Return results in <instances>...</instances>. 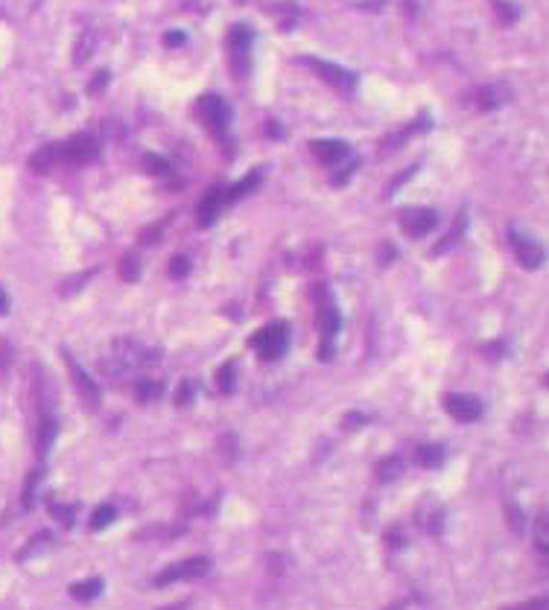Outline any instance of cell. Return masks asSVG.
<instances>
[{
  "mask_svg": "<svg viewBox=\"0 0 549 610\" xmlns=\"http://www.w3.org/2000/svg\"><path fill=\"white\" fill-rule=\"evenodd\" d=\"M161 353L146 348L144 342H135V339H115L108 345V353L100 359V368L105 377H126L137 371V368H146L158 359Z\"/></svg>",
  "mask_w": 549,
  "mask_h": 610,
  "instance_id": "1",
  "label": "cell"
},
{
  "mask_svg": "<svg viewBox=\"0 0 549 610\" xmlns=\"http://www.w3.org/2000/svg\"><path fill=\"white\" fill-rule=\"evenodd\" d=\"M287 345H289V328L284 321H275V324H266L263 330H257L251 336V348H255L263 359H278L287 353Z\"/></svg>",
  "mask_w": 549,
  "mask_h": 610,
  "instance_id": "2",
  "label": "cell"
},
{
  "mask_svg": "<svg viewBox=\"0 0 549 610\" xmlns=\"http://www.w3.org/2000/svg\"><path fill=\"white\" fill-rule=\"evenodd\" d=\"M310 70H316V76L319 79H325L330 88H336L339 94H350L357 88V76L350 74V70H345V67H339V65H333V62H325V59H313V56H304L301 59Z\"/></svg>",
  "mask_w": 549,
  "mask_h": 610,
  "instance_id": "3",
  "label": "cell"
},
{
  "mask_svg": "<svg viewBox=\"0 0 549 610\" xmlns=\"http://www.w3.org/2000/svg\"><path fill=\"white\" fill-rule=\"evenodd\" d=\"M210 570V561L208 558H187V561H178L173 566L155 578V587H167V584H176V581H190V578H202L205 573Z\"/></svg>",
  "mask_w": 549,
  "mask_h": 610,
  "instance_id": "4",
  "label": "cell"
},
{
  "mask_svg": "<svg viewBox=\"0 0 549 610\" xmlns=\"http://www.w3.org/2000/svg\"><path fill=\"white\" fill-rule=\"evenodd\" d=\"M444 409H447V415H450V418H456L459 423H473V421H480L482 412H485L480 397H473V394H459V391H453V394H447V397H444Z\"/></svg>",
  "mask_w": 549,
  "mask_h": 610,
  "instance_id": "5",
  "label": "cell"
},
{
  "mask_svg": "<svg viewBox=\"0 0 549 610\" xmlns=\"http://www.w3.org/2000/svg\"><path fill=\"white\" fill-rule=\"evenodd\" d=\"M435 225H439V214L430 210V207H412V210H403L400 214V228H403L406 237H412V239L427 237Z\"/></svg>",
  "mask_w": 549,
  "mask_h": 610,
  "instance_id": "6",
  "label": "cell"
},
{
  "mask_svg": "<svg viewBox=\"0 0 549 610\" xmlns=\"http://www.w3.org/2000/svg\"><path fill=\"white\" fill-rule=\"evenodd\" d=\"M199 108H202L205 123L217 132V137H225V129H228V120H231V108L225 105V99L217 94H208L199 99Z\"/></svg>",
  "mask_w": 549,
  "mask_h": 610,
  "instance_id": "7",
  "label": "cell"
},
{
  "mask_svg": "<svg viewBox=\"0 0 549 610\" xmlns=\"http://www.w3.org/2000/svg\"><path fill=\"white\" fill-rule=\"evenodd\" d=\"M65 359H67L70 377H74V386H76V391H79V397H82V403H85L88 409H100L103 394H100V389H96V382L85 374V368H82L74 357H70V353H65Z\"/></svg>",
  "mask_w": 549,
  "mask_h": 610,
  "instance_id": "8",
  "label": "cell"
},
{
  "mask_svg": "<svg viewBox=\"0 0 549 610\" xmlns=\"http://www.w3.org/2000/svg\"><path fill=\"white\" fill-rule=\"evenodd\" d=\"M96 152H100V146L91 135H76L67 144H62V164H88L96 158Z\"/></svg>",
  "mask_w": 549,
  "mask_h": 610,
  "instance_id": "9",
  "label": "cell"
},
{
  "mask_svg": "<svg viewBox=\"0 0 549 610\" xmlns=\"http://www.w3.org/2000/svg\"><path fill=\"white\" fill-rule=\"evenodd\" d=\"M509 239H512V248H514L517 260H520V266H523V269H538L543 263V248L534 243V239H526L517 228H512Z\"/></svg>",
  "mask_w": 549,
  "mask_h": 610,
  "instance_id": "10",
  "label": "cell"
},
{
  "mask_svg": "<svg viewBox=\"0 0 549 610\" xmlns=\"http://www.w3.org/2000/svg\"><path fill=\"white\" fill-rule=\"evenodd\" d=\"M228 41H231V56H234L237 76H246V70H248V47H251V33L246 30L243 24H237L234 30H231V35H228Z\"/></svg>",
  "mask_w": 549,
  "mask_h": 610,
  "instance_id": "11",
  "label": "cell"
},
{
  "mask_svg": "<svg viewBox=\"0 0 549 610\" xmlns=\"http://www.w3.org/2000/svg\"><path fill=\"white\" fill-rule=\"evenodd\" d=\"M339 328H342L339 310L328 307L325 313H321V350H319L321 359H330V357H333V345H336V333H339Z\"/></svg>",
  "mask_w": 549,
  "mask_h": 610,
  "instance_id": "12",
  "label": "cell"
},
{
  "mask_svg": "<svg viewBox=\"0 0 549 610\" xmlns=\"http://www.w3.org/2000/svg\"><path fill=\"white\" fill-rule=\"evenodd\" d=\"M222 207H225V190L214 187V190H208V193L202 196L199 207H196V219H199L202 228H208V225L217 222V217L222 214Z\"/></svg>",
  "mask_w": 549,
  "mask_h": 610,
  "instance_id": "13",
  "label": "cell"
},
{
  "mask_svg": "<svg viewBox=\"0 0 549 610\" xmlns=\"http://www.w3.org/2000/svg\"><path fill=\"white\" fill-rule=\"evenodd\" d=\"M310 149H313L316 158L325 161V164H339V161H345L350 155L348 144H342V140H313Z\"/></svg>",
  "mask_w": 549,
  "mask_h": 610,
  "instance_id": "14",
  "label": "cell"
},
{
  "mask_svg": "<svg viewBox=\"0 0 549 610\" xmlns=\"http://www.w3.org/2000/svg\"><path fill=\"white\" fill-rule=\"evenodd\" d=\"M418 523H421V526H424L430 534H441V529H444V508H441L439 502L427 500L424 505L418 508Z\"/></svg>",
  "mask_w": 549,
  "mask_h": 610,
  "instance_id": "15",
  "label": "cell"
},
{
  "mask_svg": "<svg viewBox=\"0 0 549 610\" xmlns=\"http://www.w3.org/2000/svg\"><path fill=\"white\" fill-rule=\"evenodd\" d=\"M59 164H62V144H47L44 149H38L30 158V167L35 173H50V169Z\"/></svg>",
  "mask_w": 549,
  "mask_h": 610,
  "instance_id": "16",
  "label": "cell"
},
{
  "mask_svg": "<svg viewBox=\"0 0 549 610\" xmlns=\"http://www.w3.org/2000/svg\"><path fill=\"white\" fill-rule=\"evenodd\" d=\"M56 430H59L56 415L50 412V409H44V415H41V427H38V452H41V456H44V452L50 450L53 438H56Z\"/></svg>",
  "mask_w": 549,
  "mask_h": 610,
  "instance_id": "17",
  "label": "cell"
},
{
  "mask_svg": "<svg viewBox=\"0 0 549 610\" xmlns=\"http://www.w3.org/2000/svg\"><path fill=\"white\" fill-rule=\"evenodd\" d=\"M103 578H88V581H76V584H70V595L79 602H91L96 599V595L103 593Z\"/></svg>",
  "mask_w": 549,
  "mask_h": 610,
  "instance_id": "18",
  "label": "cell"
},
{
  "mask_svg": "<svg viewBox=\"0 0 549 610\" xmlns=\"http://www.w3.org/2000/svg\"><path fill=\"white\" fill-rule=\"evenodd\" d=\"M415 461L421 467H427V471H432V467H439L444 461V450L439 444H421L415 450Z\"/></svg>",
  "mask_w": 549,
  "mask_h": 610,
  "instance_id": "19",
  "label": "cell"
},
{
  "mask_svg": "<svg viewBox=\"0 0 549 610\" xmlns=\"http://www.w3.org/2000/svg\"><path fill=\"white\" fill-rule=\"evenodd\" d=\"M161 391H164V386H161V382H155V380H137V386H135L137 403H152V400H158Z\"/></svg>",
  "mask_w": 549,
  "mask_h": 610,
  "instance_id": "20",
  "label": "cell"
},
{
  "mask_svg": "<svg viewBox=\"0 0 549 610\" xmlns=\"http://www.w3.org/2000/svg\"><path fill=\"white\" fill-rule=\"evenodd\" d=\"M234 386H237V368H234V362H225L217 371V389L222 394H231Z\"/></svg>",
  "mask_w": 549,
  "mask_h": 610,
  "instance_id": "21",
  "label": "cell"
},
{
  "mask_svg": "<svg viewBox=\"0 0 549 610\" xmlns=\"http://www.w3.org/2000/svg\"><path fill=\"white\" fill-rule=\"evenodd\" d=\"M464 225H468V214H464V210H459V217H456V222H453V228H450V234L441 239L439 246H435V254H441V251H447L450 246L456 243V239L462 237V231H464Z\"/></svg>",
  "mask_w": 549,
  "mask_h": 610,
  "instance_id": "22",
  "label": "cell"
},
{
  "mask_svg": "<svg viewBox=\"0 0 549 610\" xmlns=\"http://www.w3.org/2000/svg\"><path fill=\"white\" fill-rule=\"evenodd\" d=\"M257 181H260V173H248V176H246L240 184H234V187L225 190V202H234V198L246 196L251 187H257Z\"/></svg>",
  "mask_w": 549,
  "mask_h": 610,
  "instance_id": "23",
  "label": "cell"
},
{
  "mask_svg": "<svg viewBox=\"0 0 549 610\" xmlns=\"http://www.w3.org/2000/svg\"><path fill=\"white\" fill-rule=\"evenodd\" d=\"M115 517H117L115 505H100V508H96V511L91 514V529H94V532H103L105 526H111V523H115Z\"/></svg>",
  "mask_w": 549,
  "mask_h": 610,
  "instance_id": "24",
  "label": "cell"
},
{
  "mask_svg": "<svg viewBox=\"0 0 549 610\" xmlns=\"http://www.w3.org/2000/svg\"><path fill=\"white\" fill-rule=\"evenodd\" d=\"M400 473H403V461L395 459V456L377 464V476H380V482H391V479H398Z\"/></svg>",
  "mask_w": 549,
  "mask_h": 610,
  "instance_id": "25",
  "label": "cell"
},
{
  "mask_svg": "<svg viewBox=\"0 0 549 610\" xmlns=\"http://www.w3.org/2000/svg\"><path fill=\"white\" fill-rule=\"evenodd\" d=\"M534 546H538V552L546 558V552H549V523H546V514H541L538 523H534Z\"/></svg>",
  "mask_w": 549,
  "mask_h": 610,
  "instance_id": "26",
  "label": "cell"
},
{
  "mask_svg": "<svg viewBox=\"0 0 549 610\" xmlns=\"http://www.w3.org/2000/svg\"><path fill=\"white\" fill-rule=\"evenodd\" d=\"M120 278H123L126 283H132V280L140 278V260H137V254H126V257H123V263H120Z\"/></svg>",
  "mask_w": 549,
  "mask_h": 610,
  "instance_id": "27",
  "label": "cell"
},
{
  "mask_svg": "<svg viewBox=\"0 0 549 610\" xmlns=\"http://www.w3.org/2000/svg\"><path fill=\"white\" fill-rule=\"evenodd\" d=\"M187 272H190V260L185 257V254H176V257L170 260V278H187Z\"/></svg>",
  "mask_w": 549,
  "mask_h": 610,
  "instance_id": "28",
  "label": "cell"
},
{
  "mask_svg": "<svg viewBox=\"0 0 549 610\" xmlns=\"http://www.w3.org/2000/svg\"><path fill=\"white\" fill-rule=\"evenodd\" d=\"M91 53H94V35H91V33H85V35L79 38V47H76V56H74V59H76V65H82V62H85Z\"/></svg>",
  "mask_w": 549,
  "mask_h": 610,
  "instance_id": "29",
  "label": "cell"
},
{
  "mask_svg": "<svg viewBox=\"0 0 549 610\" xmlns=\"http://www.w3.org/2000/svg\"><path fill=\"white\" fill-rule=\"evenodd\" d=\"M144 167L149 169L152 176H164L167 169H170V164H167L164 158H158V155H146V158H144Z\"/></svg>",
  "mask_w": 549,
  "mask_h": 610,
  "instance_id": "30",
  "label": "cell"
},
{
  "mask_svg": "<svg viewBox=\"0 0 549 610\" xmlns=\"http://www.w3.org/2000/svg\"><path fill=\"white\" fill-rule=\"evenodd\" d=\"M494 6H497V15H500V21H502V24H512V21H517V15H520L517 6L505 3V0H497Z\"/></svg>",
  "mask_w": 549,
  "mask_h": 610,
  "instance_id": "31",
  "label": "cell"
},
{
  "mask_svg": "<svg viewBox=\"0 0 549 610\" xmlns=\"http://www.w3.org/2000/svg\"><path fill=\"white\" fill-rule=\"evenodd\" d=\"M41 543H50V534H47V532H41V534H35V537H33V541H30V549H24V552H21V555H18V558H21V561H26V558H30V555H35V552H41Z\"/></svg>",
  "mask_w": 549,
  "mask_h": 610,
  "instance_id": "32",
  "label": "cell"
},
{
  "mask_svg": "<svg viewBox=\"0 0 549 610\" xmlns=\"http://www.w3.org/2000/svg\"><path fill=\"white\" fill-rule=\"evenodd\" d=\"M476 99H480V105H482L485 111L497 105V96H494V88H480V91H476Z\"/></svg>",
  "mask_w": 549,
  "mask_h": 610,
  "instance_id": "33",
  "label": "cell"
},
{
  "mask_svg": "<svg viewBox=\"0 0 549 610\" xmlns=\"http://www.w3.org/2000/svg\"><path fill=\"white\" fill-rule=\"evenodd\" d=\"M190 400H193V386L190 382H181V389L176 394V406H187Z\"/></svg>",
  "mask_w": 549,
  "mask_h": 610,
  "instance_id": "34",
  "label": "cell"
},
{
  "mask_svg": "<svg viewBox=\"0 0 549 610\" xmlns=\"http://www.w3.org/2000/svg\"><path fill=\"white\" fill-rule=\"evenodd\" d=\"M35 482H38V473H30V482H26V491H24V508H33V493H35Z\"/></svg>",
  "mask_w": 549,
  "mask_h": 610,
  "instance_id": "35",
  "label": "cell"
},
{
  "mask_svg": "<svg viewBox=\"0 0 549 610\" xmlns=\"http://www.w3.org/2000/svg\"><path fill=\"white\" fill-rule=\"evenodd\" d=\"M365 421H369L365 415H360V412H350V415L345 418V427H348V430H357V427H362Z\"/></svg>",
  "mask_w": 549,
  "mask_h": 610,
  "instance_id": "36",
  "label": "cell"
},
{
  "mask_svg": "<svg viewBox=\"0 0 549 610\" xmlns=\"http://www.w3.org/2000/svg\"><path fill=\"white\" fill-rule=\"evenodd\" d=\"M512 610H546V599L541 595V599H532V602L520 604V607H512Z\"/></svg>",
  "mask_w": 549,
  "mask_h": 610,
  "instance_id": "37",
  "label": "cell"
},
{
  "mask_svg": "<svg viewBox=\"0 0 549 610\" xmlns=\"http://www.w3.org/2000/svg\"><path fill=\"white\" fill-rule=\"evenodd\" d=\"M53 514L59 517V520L65 523V526H70V520H74V511H70V508H62V505H56V508H53Z\"/></svg>",
  "mask_w": 549,
  "mask_h": 610,
  "instance_id": "38",
  "label": "cell"
},
{
  "mask_svg": "<svg viewBox=\"0 0 549 610\" xmlns=\"http://www.w3.org/2000/svg\"><path fill=\"white\" fill-rule=\"evenodd\" d=\"M185 41H187L185 33H167V44L170 47H178V44H185Z\"/></svg>",
  "mask_w": 549,
  "mask_h": 610,
  "instance_id": "39",
  "label": "cell"
},
{
  "mask_svg": "<svg viewBox=\"0 0 549 610\" xmlns=\"http://www.w3.org/2000/svg\"><path fill=\"white\" fill-rule=\"evenodd\" d=\"M105 82H108V74H100V76H96V82L91 85V88H88V91H91V94H100Z\"/></svg>",
  "mask_w": 549,
  "mask_h": 610,
  "instance_id": "40",
  "label": "cell"
},
{
  "mask_svg": "<svg viewBox=\"0 0 549 610\" xmlns=\"http://www.w3.org/2000/svg\"><path fill=\"white\" fill-rule=\"evenodd\" d=\"M9 313V295L0 289V316H6Z\"/></svg>",
  "mask_w": 549,
  "mask_h": 610,
  "instance_id": "41",
  "label": "cell"
},
{
  "mask_svg": "<svg viewBox=\"0 0 549 610\" xmlns=\"http://www.w3.org/2000/svg\"><path fill=\"white\" fill-rule=\"evenodd\" d=\"M164 610H185V607H181V604H176V607H164Z\"/></svg>",
  "mask_w": 549,
  "mask_h": 610,
  "instance_id": "42",
  "label": "cell"
}]
</instances>
